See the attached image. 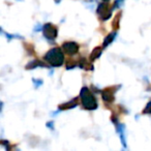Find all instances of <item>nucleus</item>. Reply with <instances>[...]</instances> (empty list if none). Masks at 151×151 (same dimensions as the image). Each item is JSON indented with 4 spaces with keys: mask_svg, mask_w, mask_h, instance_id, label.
<instances>
[{
    "mask_svg": "<svg viewBox=\"0 0 151 151\" xmlns=\"http://www.w3.org/2000/svg\"><path fill=\"white\" fill-rule=\"evenodd\" d=\"M45 61L49 63L51 66L58 67L61 66L64 62V54L60 48H53L47 52L45 55Z\"/></svg>",
    "mask_w": 151,
    "mask_h": 151,
    "instance_id": "nucleus-1",
    "label": "nucleus"
},
{
    "mask_svg": "<svg viewBox=\"0 0 151 151\" xmlns=\"http://www.w3.org/2000/svg\"><path fill=\"white\" fill-rule=\"evenodd\" d=\"M80 99L82 101V106L85 110H95L97 108V103L95 97L93 96L92 92H90L87 87H83L81 89V93H80Z\"/></svg>",
    "mask_w": 151,
    "mask_h": 151,
    "instance_id": "nucleus-2",
    "label": "nucleus"
},
{
    "mask_svg": "<svg viewBox=\"0 0 151 151\" xmlns=\"http://www.w3.org/2000/svg\"><path fill=\"white\" fill-rule=\"evenodd\" d=\"M112 11H113V7L110 6V4L108 3V1L101 3L97 7V14H99V18H101L103 21L110 19L112 16Z\"/></svg>",
    "mask_w": 151,
    "mask_h": 151,
    "instance_id": "nucleus-3",
    "label": "nucleus"
},
{
    "mask_svg": "<svg viewBox=\"0 0 151 151\" xmlns=\"http://www.w3.org/2000/svg\"><path fill=\"white\" fill-rule=\"evenodd\" d=\"M42 32L46 38H48L49 40H53L56 38L57 36V28L55 25L51 23H47L42 27Z\"/></svg>",
    "mask_w": 151,
    "mask_h": 151,
    "instance_id": "nucleus-4",
    "label": "nucleus"
},
{
    "mask_svg": "<svg viewBox=\"0 0 151 151\" xmlns=\"http://www.w3.org/2000/svg\"><path fill=\"white\" fill-rule=\"evenodd\" d=\"M62 49L67 55H75L79 52V46L75 42H65L62 45Z\"/></svg>",
    "mask_w": 151,
    "mask_h": 151,
    "instance_id": "nucleus-5",
    "label": "nucleus"
},
{
    "mask_svg": "<svg viewBox=\"0 0 151 151\" xmlns=\"http://www.w3.org/2000/svg\"><path fill=\"white\" fill-rule=\"evenodd\" d=\"M116 89V87H110V88H106L105 90L101 91V96L103 99L106 103H113L114 101V90Z\"/></svg>",
    "mask_w": 151,
    "mask_h": 151,
    "instance_id": "nucleus-6",
    "label": "nucleus"
},
{
    "mask_svg": "<svg viewBox=\"0 0 151 151\" xmlns=\"http://www.w3.org/2000/svg\"><path fill=\"white\" fill-rule=\"evenodd\" d=\"M78 106V99L76 97V99H71V101H67V103H64L62 105L59 106V110L61 111H64V110H69V109H73V108L77 107Z\"/></svg>",
    "mask_w": 151,
    "mask_h": 151,
    "instance_id": "nucleus-7",
    "label": "nucleus"
},
{
    "mask_svg": "<svg viewBox=\"0 0 151 151\" xmlns=\"http://www.w3.org/2000/svg\"><path fill=\"white\" fill-rule=\"evenodd\" d=\"M79 66L82 67L84 69H89V70H92L93 69V65L91 64V61H87L85 58H81L79 60Z\"/></svg>",
    "mask_w": 151,
    "mask_h": 151,
    "instance_id": "nucleus-8",
    "label": "nucleus"
},
{
    "mask_svg": "<svg viewBox=\"0 0 151 151\" xmlns=\"http://www.w3.org/2000/svg\"><path fill=\"white\" fill-rule=\"evenodd\" d=\"M37 66H45L46 67L47 65L45 64L44 62H40V61H38L37 59H35V60L31 61V62H29L27 64V66H26V68L27 69H32V68H35V67Z\"/></svg>",
    "mask_w": 151,
    "mask_h": 151,
    "instance_id": "nucleus-9",
    "label": "nucleus"
},
{
    "mask_svg": "<svg viewBox=\"0 0 151 151\" xmlns=\"http://www.w3.org/2000/svg\"><path fill=\"white\" fill-rule=\"evenodd\" d=\"M101 48H99V47H96V48L93 49V51L91 52L90 54V61H94L96 58H99V56H101Z\"/></svg>",
    "mask_w": 151,
    "mask_h": 151,
    "instance_id": "nucleus-10",
    "label": "nucleus"
},
{
    "mask_svg": "<svg viewBox=\"0 0 151 151\" xmlns=\"http://www.w3.org/2000/svg\"><path fill=\"white\" fill-rule=\"evenodd\" d=\"M115 36H116V32H112V33H110L109 35H108L107 37L105 38V40H104V45H103L104 48H106V47L109 46V45L114 40Z\"/></svg>",
    "mask_w": 151,
    "mask_h": 151,
    "instance_id": "nucleus-11",
    "label": "nucleus"
},
{
    "mask_svg": "<svg viewBox=\"0 0 151 151\" xmlns=\"http://www.w3.org/2000/svg\"><path fill=\"white\" fill-rule=\"evenodd\" d=\"M77 65H79V63H76L75 61H73L71 59H69V60L67 61V63H66V68L67 69L75 68V66H77Z\"/></svg>",
    "mask_w": 151,
    "mask_h": 151,
    "instance_id": "nucleus-12",
    "label": "nucleus"
},
{
    "mask_svg": "<svg viewBox=\"0 0 151 151\" xmlns=\"http://www.w3.org/2000/svg\"><path fill=\"white\" fill-rule=\"evenodd\" d=\"M120 17H121V13H119V14L117 15V17H115V20H114V22H113V27L115 28V29H117V28L119 27Z\"/></svg>",
    "mask_w": 151,
    "mask_h": 151,
    "instance_id": "nucleus-13",
    "label": "nucleus"
},
{
    "mask_svg": "<svg viewBox=\"0 0 151 151\" xmlns=\"http://www.w3.org/2000/svg\"><path fill=\"white\" fill-rule=\"evenodd\" d=\"M143 113H144V114H151V101H149L148 104H147V106L145 107Z\"/></svg>",
    "mask_w": 151,
    "mask_h": 151,
    "instance_id": "nucleus-14",
    "label": "nucleus"
},
{
    "mask_svg": "<svg viewBox=\"0 0 151 151\" xmlns=\"http://www.w3.org/2000/svg\"><path fill=\"white\" fill-rule=\"evenodd\" d=\"M122 1H123V0H117V1H115V4H114L113 9H118V7L122 4Z\"/></svg>",
    "mask_w": 151,
    "mask_h": 151,
    "instance_id": "nucleus-15",
    "label": "nucleus"
},
{
    "mask_svg": "<svg viewBox=\"0 0 151 151\" xmlns=\"http://www.w3.org/2000/svg\"><path fill=\"white\" fill-rule=\"evenodd\" d=\"M103 1H109V0H103Z\"/></svg>",
    "mask_w": 151,
    "mask_h": 151,
    "instance_id": "nucleus-16",
    "label": "nucleus"
}]
</instances>
